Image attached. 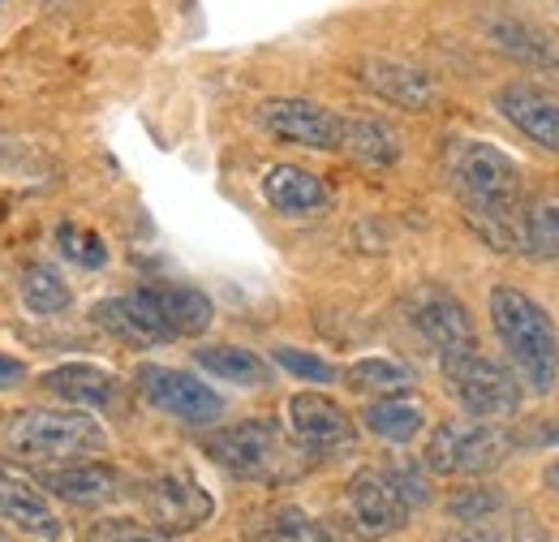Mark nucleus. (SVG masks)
Returning <instances> with one entry per match:
<instances>
[{"instance_id": "1", "label": "nucleus", "mask_w": 559, "mask_h": 542, "mask_svg": "<svg viewBox=\"0 0 559 542\" xmlns=\"http://www.w3.org/2000/svg\"><path fill=\"white\" fill-rule=\"evenodd\" d=\"M448 173L469 228L499 255H525V207L516 160L490 142L465 138L448 151Z\"/></svg>"}, {"instance_id": "2", "label": "nucleus", "mask_w": 559, "mask_h": 542, "mask_svg": "<svg viewBox=\"0 0 559 542\" xmlns=\"http://www.w3.org/2000/svg\"><path fill=\"white\" fill-rule=\"evenodd\" d=\"M490 328L499 344L508 349L512 366H516V379L530 388V392H551L559 384V332L556 319L525 293V288H512V284H495L490 288Z\"/></svg>"}, {"instance_id": "3", "label": "nucleus", "mask_w": 559, "mask_h": 542, "mask_svg": "<svg viewBox=\"0 0 559 542\" xmlns=\"http://www.w3.org/2000/svg\"><path fill=\"white\" fill-rule=\"evenodd\" d=\"M203 448L219 470L246 478V482H263V486L293 482L310 470V452L280 426L276 417H246L237 426L211 431Z\"/></svg>"}, {"instance_id": "4", "label": "nucleus", "mask_w": 559, "mask_h": 542, "mask_svg": "<svg viewBox=\"0 0 559 542\" xmlns=\"http://www.w3.org/2000/svg\"><path fill=\"white\" fill-rule=\"evenodd\" d=\"M0 444L22 461H82L108 448L104 426L86 409H17L0 422Z\"/></svg>"}, {"instance_id": "5", "label": "nucleus", "mask_w": 559, "mask_h": 542, "mask_svg": "<svg viewBox=\"0 0 559 542\" xmlns=\"http://www.w3.org/2000/svg\"><path fill=\"white\" fill-rule=\"evenodd\" d=\"M512 452V435L487 417H448L426 439V470L443 478H483L495 474Z\"/></svg>"}, {"instance_id": "6", "label": "nucleus", "mask_w": 559, "mask_h": 542, "mask_svg": "<svg viewBox=\"0 0 559 542\" xmlns=\"http://www.w3.org/2000/svg\"><path fill=\"white\" fill-rule=\"evenodd\" d=\"M443 366V384L456 397V405L469 417H487V422H503L521 409V379H512L508 366H499L474 344H461L452 353L439 357Z\"/></svg>"}, {"instance_id": "7", "label": "nucleus", "mask_w": 559, "mask_h": 542, "mask_svg": "<svg viewBox=\"0 0 559 542\" xmlns=\"http://www.w3.org/2000/svg\"><path fill=\"white\" fill-rule=\"evenodd\" d=\"M341 508H345L349 530L366 542H379L388 539V534H396V530H405V521L414 517L409 499L396 486L392 466H383V470L379 466L357 470L349 478V486H345V504Z\"/></svg>"}, {"instance_id": "8", "label": "nucleus", "mask_w": 559, "mask_h": 542, "mask_svg": "<svg viewBox=\"0 0 559 542\" xmlns=\"http://www.w3.org/2000/svg\"><path fill=\"white\" fill-rule=\"evenodd\" d=\"M134 384H139L142 401L186 426H207L215 417H224V397L207 388L203 379H194L190 370H177V366H159V362H142L134 370Z\"/></svg>"}, {"instance_id": "9", "label": "nucleus", "mask_w": 559, "mask_h": 542, "mask_svg": "<svg viewBox=\"0 0 559 542\" xmlns=\"http://www.w3.org/2000/svg\"><path fill=\"white\" fill-rule=\"evenodd\" d=\"M142 512L155 534H190L211 521L215 499L190 470H168L142 486Z\"/></svg>"}, {"instance_id": "10", "label": "nucleus", "mask_w": 559, "mask_h": 542, "mask_svg": "<svg viewBox=\"0 0 559 542\" xmlns=\"http://www.w3.org/2000/svg\"><path fill=\"white\" fill-rule=\"evenodd\" d=\"M288 435L310 452V461L319 457H336V452H349L357 444V422L349 417V409L323 392H297L288 397Z\"/></svg>"}, {"instance_id": "11", "label": "nucleus", "mask_w": 559, "mask_h": 542, "mask_svg": "<svg viewBox=\"0 0 559 542\" xmlns=\"http://www.w3.org/2000/svg\"><path fill=\"white\" fill-rule=\"evenodd\" d=\"M254 121L280 142H293V146H310V151H341V130H345V117L314 104V99H263Z\"/></svg>"}, {"instance_id": "12", "label": "nucleus", "mask_w": 559, "mask_h": 542, "mask_svg": "<svg viewBox=\"0 0 559 542\" xmlns=\"http://www.w3.org/2000/svg\"><path fill=\"white\" fill-rule=\"evenodd\" d=\"M405 315L418 328V337L430 349H439V357L452 353V349H461V344H474L469 310L448 288H439V284H418L409 293V302H405Z\"/></svg>"}, {"instance_id": "13", "label": "nucleus", "mask_w": 559, "mask_h": 542, "mask_svg": "<svg viewBox=\"0 0 559 542\" xmlns=\"http://www.w3.org/2000/svg\"><path fill=\"white\" fill-rule=\"evenodd\" d=\"M495 108L508 126H516L530 142L559 155V95L538 82H503L495 91Z\"/></svg>"}, {"instance_id": "14", "label": "nucleus", "mask_w": 559, "mask_h": 542, "mask_svg": "<svg viewBox=\"0 0 559 542\" xmlns=\"http://www.w3.org/2000/svg\"><path fill=\"white\" fill-rule=\"evenodd\" d=\"M39 486L57 499H66L73 508H104L112 499H121L126 491V478L117 466L108 461H95V457H82V461H61V466H48L39 474Z\"/></svg>"}, {"instance_id": "15", "label": "nucleus", "mask_w": 559, "mask_h": 542, "mask_svg": "<svg viewBox=\"0 0 559 542\" xmlns=\"http://www.w3.org/2000/svg\"><path fill=\"white\" fill-rule=\"evenodd\" d=\"M357 78H361L379 99H388V104H396V108H409V113H430L435 99H439V82L421 66L396 61V57H366Z\"/></svg>"}, {"instance_id": "16", "label": "nucleus", "mask_w": 559, "mask_h": 542, "mask_svg": "<svg viewBox=\"0 0 559 542\" xmlns=\"http://www.w3.org/2000/svg\"><path fill=\"white\" fill-rule=\"evenodd\" d=\"M95 323H99L108 337L126 340V344H134V349H155V344H168V340H173L168 323L159 319V310H155V302H151L146 288H134V293H126V297H104V302L95 306Z\"/></svg>"}, {"instance_id": "17", "label": "nucleus", "mask_w": 559, "mask_h": 542, "mask_svg": "<svg viewBox=\"0 0 559 542\" xmlns=\"http://www.w3.org/2000/svg\"><path fill=\"white\" fill-rule=\"evenodd\" d=\"M263 199L276 207L280 215H314L332 203V190L319 173L297 168V164H276L263 177Z\"/></svg>"}, {"instance_id": "18", "label": "nucleus", "mask_w": 559, "mask_h": 542, "mask_svg": "<svg viewBox=\"0 0 559 542\" xmlns=\"http://www.w3.org/2000/svg\"><path fill=\"white\" fill-rule=\"evenodd\" d=\"M0 517L44 542L61 539V521H57L52 504L31 482H22V478L9 474V470H0Z\"/></svg>"}, {"instance_id": "19", "label": "nucleus", "mask_w": 559, "mask_h": 542, "mask_svg": "<svg viewBox=\"0 0 559 542\" xmlns=\"http://www.w3.org/2000/svg\"><path fill=\"white\" fill-rule=\"evenodd\" d=\"M39 384H44V392H52L57 401H70V405H78V409H104L117 397V375H108L104 366H91V362L52 366Z\"/></svg>"}, {"instance_id": "20", "label": "nucleus", "mask_w": 559, "mask_h": 542, "mask_svg": "<svg viewBox=\"0 0 559 542\" xmlns=\"http://www.w3.org/2000/svg\"><path fill=\"white\" fill-rule=\"evenodd\" d=\"M159 319L168 323L173 340L177 337H203L215 319V306L203 288H190V284H146Z\"/></svg>"}, {"instance_id": "21", "label": "nucleus", "mask_w": 559, "mask_h": 542, "mask_svg": "<svg viewBox=\"0 0 559 542\" xmlns=\"http://www.w3.org/2000/svg\"><path fill=\"white\" fill-rule=\"evenodd\" d=\"M194 362L224 379V384H237V388H267L272 384V366L254 353V349H241V344H203L194 349Z\"/></svg>"}, {"instance_id": "22", "label": "nucleus", "mask_w": 559, "mask_h": 542, "mask_svg": "<svg viewBox=\"0 0 559 542\" xmlns=\"http://www.w3.org/2000/svg\"><path fill=\"white\" fill-rule=\"evenodd\" d=\"M361 422L370 435L388 439V444H414L426 426V405L421 401H409L405 392L396 397H374L370 405L361 409Z\"/></svg>"}, {"instance_id": "23", "label": "nucleus", "mask_w": 559, "mask_h": 542, "mask_svg": "<svg viewBox=\"0 0 559 542\" xmlns=\"http://www.w3.org/2000/svg\"><path fill=\"white\" fill-rule=\"evenodd\" d=\"M341 151L353 155L357 164L388 168V164H396V155H401V138H396V130H392L388 121H379V117H345Z\"/></svg>"}, {"instance_id": "24", "label": "nucleus", "mask_w": 559, "mask_h": 542, "mask_svg": "<svg viewBox=\"0 0 559 542\" xmlns=\"http://www.w3.org/2000/svg\"><path fill=\"white\" fill-rule=\"evenodd\" d=\"M341 379L349 392H361V397H396V392H414L418 384V375L396 357H361L341 370Z\"/></svg>"}, {"instance_id": "25", "label": "nucleus", "mask_w": 559, "mask_h": 542, "mask_svg": "<svg viewBox=\"0 0 559 542\" xmlns=\"http://www.w3.org/2000/svg\"><path fill=\"white\" fill-rule=\"evenodd\" d=\"M250 542H332V534L310 512H301L293 504H276V508L254 517Z\"/></svg>"}, {"instance_id": "26", "label": "nucleus", "mask_w": 559, "mask_h": 542, "mask_svg": "<svg viewBox=\"0 0 559 542\" xmlns=\"http://www.w3.org/2000/svg\"><path fill=\"white\" fill-rule=\"evenodd\" d=\"M22 302L35 315H61L73 306V288L52 263H31L22 271Z\"/></svg>"}, {"instance_id": "27", "label": "nucleus", "mask_w": 559, "mask_h": 542, "mask_svg": "<svg viewBox=\"0 0 559 542\" xmlns=\"http://www.w3.org/2000/svg\"><path fill=\"white\" fill-rule=\"evenodd\" d=\"M525 255L559 259V203H538L525 211Z\"/></svg>"}, {"instance_id": "28", "label": "nucleus", "mask_w": 559, "mask_h": 542, "mask_svg": "<svg viewBox=\"0 0 559 542\" xmlns=\"http://www.w3.org/2000/svg\"><path fill=\"white\" fill-rule=\"evenodd\" d=\"M57 246H61V255L73 259V263H82V268L99 271L108 263V246H104V237L99 233H91V228H78V224H57Z\"/></svg>"}, {"instance_id": "29", "label": "nucleus", "mask_w": 559, "mask_h": 542, "mask_svg": "<svg viewBox=\"0 0 559 542\" xmlns=\"http://www.w3.org/2000/svg\"><path fill=\"white\" fill-rule=\"evenodd\" d=\"M503 512V495L495 486H461L448 499V517L452 521H490Z\"/></svg>"}, {"instance_id": "30", "label": "nucleus", "mask_w": 559, "mask_h": 542, "mask_svg": "<svg viewBox=\"0 0 559 542\" xmlns=\"http://www.w3.org/2000/svg\"><path fill=\"white\" fill-rule=\"evenodd\" d=\"M272 357H276L288 375H297V379H306V384H336V379H341V370H336L332 362H323V357H314V353H301V349H293V344H276Z\"/></svg>"}, {"instance_id": "31", "label": "nucleus", "mask_w": 559, "mask_h": 542, "mask_svg": "<svg viewBox=\"0 0 559 542\" xmlns=\"http://www.w3.org/2000/svg\"><path fill=\"white\" fill-rule=\"evenodd\" d=\"M443 542H503V534H499V526L490 517V521H456Z\"/></svg>"}, {"instance_id": "32", "label": "nucleus", "mask_w": 559, "mask_h": 542, "mask_svg": "<svg viewBox=\"0 0 559 542\" xmlns=\"http://www.w3.org/2000/svg\"><path fill=\"white\" fill-rule=\"evenodd\" d=\"M86 542H159V539L139 530V526H126V521H104Z\"/></svg>"}, {"instance_id": "33", "label": "nucleus", "mask_w": 559, "mask_h": 542, "mask_svg": "<svg viewBox=\"0 0 559 542\" xmlns=\"http://www.w3.org/2000/svg\"><path fill=\"white\" fill-rule=\"evenodd\" d=\"M503 542H551V539H547V530H543L534 517H525V512H521V517L512 521V530H508V539Z\"/></svg>"}, {"instance_id": "34", "label": "nucleus", "mask_w": 559, "mask_h": 542, "mask_svg": "<svg viewBox=\"0 0 559 542\" xmlns=\"http://www.w3.org/2000/svg\"><path fill=\"white\" fill-rule=\"evenodd\" d=\"M26 379V366L17 362V357H9V353H0V392H9V388H17Z\"/></svg>"}, {"instance_id": "35", "label": "nucleus", "mask_w": 559, "mask_h": 542, "mask_svg": "<svg viewBox=\"0 0 559 542\" xmlns=\"http://www.w3.org/2000/svg\"><path fill=\"white\" fill-rule=\"evenodd\" d=\"M543 482H547V486H551V491H559V461H551V466H547V470H543Z\"/></svg>"}, {"instance_id": "36", "label": "nucleus", "mask_w": 559, "mask_h": 542, "mask_svg": "<svg viewBox=\"0 0 559 542\" xmlns=\"http://www.w3.org/2000/svg\"><path fill=\"white\" fill-rule=\"evenodd\" d=\"M0 542H13V539H4V534H0Z\"/></svg>"}, {"instance_id": "37", "label": "nucleus", "mask_w": 559, "mask_h": 542, "mask_svg": "<svg viewBox=\"0 0 559 542\" xmlns=\"http://www.w3.org/2000/svg\"><path fill=\"white\" fill-rule=\"evenodd\" d=\"M0 4H4V0H0Z\"/></svg>"}]
</instances>
